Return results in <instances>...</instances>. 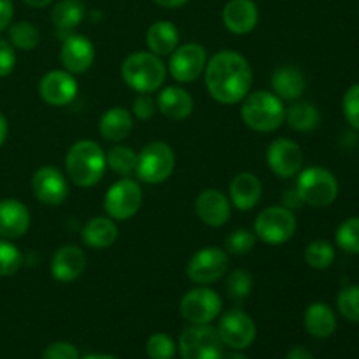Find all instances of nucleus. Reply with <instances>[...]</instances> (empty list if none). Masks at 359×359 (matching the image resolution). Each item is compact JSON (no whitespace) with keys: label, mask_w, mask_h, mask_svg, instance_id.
Segmentation results:
<instances>
[{"label":"nucleus","mask_w":359,"mask_h":359,"mask_svg":"<svg viewBox=\"0 0 359 359\" xmlns=\"http://www.w3.org/2000/svg\"><path fill=\"white\" fill-rule=\"evenodd\" d=\"M252 70L248 60L237 51H219L205 65V86L219 104L233 105L249 95Z\"/></svg>","instance_id":"nucleus-1"},{"label":"nucleus","mask_w":359,"mask_h":359,"mask_svg":"<svg viewBox=\"0 0 359 359\" xmlns=\"http://www.w3.org/2000/svg\"><path fill=\"white\" fill-rule=\"evenodd\" d=\"M65 168L74 184L81 188L95 186L104 177L107 168L104 149L93 140H79L67 153Z\"/></svg>","instance_id":"nucleus-2"},{"label":"nucleus","mask_w":359,"mask_h":359,"mask_svg":"<svg viewBox=\"0 0 359 359\" xmlns=\"http://www.w3.org/2000/svg\"><path fill=\"white\" fill-rule=\"evenodd\" d=\"M123 81L139 93H153L160 90L167 77L165 63L151 51H137L125 58L121 65Z\"/></svg>","instance_id":"nucleus-3"},{"label":"nucleus","mask_w":359,"mask_h":359,"mask_svg":"<svg viewBox=\"0 0 359 359\" xmlns=\"http://www.w3.org/2000/svg\"><path fill=\"white\" fill-rule=\"evenodd\" d=\"M241 114L249 128L269 133L280 128L286 119V109L283 100L272 91H255L244 98Z\"/></svg>","instance_id":"nucleus-4"},{"label":"nucleus","mask_w":359,"mask_h":359,"mask_svg":"<svg viewBox=\"0 0 359 359\" xmlns=\"http://www.w3.org/2000/svg\"><path fill=\"white\" fill-rule=\"evenodd\" d=\"M294 189L302 203L311 207H328L339 196V181L326 168L311 167L300 172Z\"/></svg>","instance_id":"nucleus-5"},{"label":"nucleus","mask_w":359,"mask_h":359,"mask_svg":"<svg viewBox=\"0 0 359 359\" xmlns=\"http://www.w3.org/2000/svg\"><path fill=\"white\" fill-rule=\"evenodd\" d=\"M223 346L217 330L209 325L189 326L179 339V351L182 359H223Z\"/></svg>","instance_id":"nucleus-6"},{"label":"nucleus","mask_w":359,"mask_h":359,"mask_svg":"<svg viewBox=\"0 0 359 359\" xmlns=\"http://www.w3.org/2000/svg\"><path fill=\"white\" fill-rule=\"evenodd\" d=\"M175 167V154L165 142H151L139 153L137 177L147 184H160L167 181Z\"/></svg>","instance_id":"nucleus-7"},{"label":"nucleus","mask_w":359,"mask_h":359,"mask_svg":"<svg viewBox=\"0 0 359 359\" xmlns=\"http://www.w3.org/2000/svg\"><path fill=\"white\" fill-rule=\"evenodd\" d=\"M297 231V217L287 207L272 205L263 209L255 221V235L266 244H284Z\"/></svg>","instance_id":"nucleus-8"},{"label":"nucleus","mask_w":359,"mask_h":359,"mask_svg":"<svg viewBox=\"0 0 359 359\" xmlns=\"http://www.w3.org/2000/svg\"><path fill=\"white\" fill-rule=\"evenodd\" d=\"M142 205V189L130 177L116 181L105 193L104 207L111 219L126 221L135 216Z\"/></svg>","instance_id":"nucleus-9"},{"label":"nucleus","mask_w":359,"mask_h":359,"mask_svg":"<svg viewBox=\"0 0 359 359\" xmlns=\"http://www.w3.org/2000/svg\"><path fill=\"white\" fill-rule=\"evenodd\" d=\"M221 307H223L221 297L209 287H196L188 291L179 305L182 318L191 325H209L221 314Z\"/></svg>","instance_id":"nucleus-10"},{"label":"nucleus","mask_w":359,"mask_h":359,"mask_svg":"<svg viewBox=\"0 0 359 359\" xmlns=\"http://www.w3.org/2000/svg\"><path fill=\"white\" fill-rule=\"evenodd\" d=\"M228 270V255L219 248H203L191 256L188 263V277L196 284H212Z\"/></svg>","instance_id":"nucleus-11"},{"label":"nucleus","mask_w":359,"mask_h":359,"mask_svg":"<svg viewBox=\"0 0 359 359\" xmlns=\"http://www.w3.org/2000/svg\"><path fill=\"white\" fill-rule=\"evenodd\" d=\"M207 65V53L203 46L196 42L177 46L175 51L170 55L168 69L172 77L179 83H193L202 76Z\"/></svg>","instance_id":"nucleus-12"},{"label":"nucleus","mask_w":359,"mask_h":359,"mask_svg":"<svg viewBox=\"0 0 359 359\" xmlns=\"http://www.w3.org/2000/svg\"><path fill=\"white\" fill-rule=\"evenodd\" d=\"M221 340L226 347L233 351H244L255 342L256 325L244 311H230L221 318L217 328Z\"/></svg>","instance_id":"nucleus-13"},{"label":"nucleus","mask_w":359,"mask_h":359,"mask_svg":"<svg viewBox=\"0 0 359 359\" xmlns=\"http://www.w3.org/2000/svg\"><path fill=\"white\" fill-rule=\"evenodd\" d=\"M266 163L279 177H293L304 167V153L297 142L290 139H276L266 149Z\"/></svg>","instance_id":"nucleus-14"},{"label":"nucleus","mask_w":359,"mask_h":359,"mask_svg":"<svg viewBox=\"0 0 359 359\" xmlns=\"http://www.w3.org/2000/svg\"><path fill=\"white\" fill-rule=\"evenodd\" d=\"M77 91L79 84L67 70H51L39 83V95L42 100L56 107L70 104L77 97Z\"/></svg>","instance_id":"nucleus-15"},{"label":"nucleus","mask_w":359,"mask_h":359,"mask_svg":"<svg viewBox=\"0 0 359 359\" xmlns=\"http://www.w3.org/2000/svg\"><path fill=\"white\" fill-rule=\"evenodd\" d=\"M32 189L37 200H41L46 205H60L65 202L69 195V184L67 179L58 168L55 167H41L34 174L32 179Z\"/></svg>","instance_id":"nucleus-16"},{"label":"nucleus","mask_w":359,"mask_h":359,"mask_svg":"<svg viewBox=\"0 0 359 359\" xmlns=\"http://www.w3.org/2000/svg\"><path fill=\"white\" fill-rule=\"evenodd\" d=\"M196 216L207 226L219 228L228 223L231 216V202L219 189H203L195 202Z\"/></svg>","instance_id":"nucleus-17"},{"label":"nucleus","mask_w":359,"mask_h":359,"mask_svg":"<svg viewBox=\"0 0 359 359\" xmlns=\"http://www.w3.org/2000/svg\"><path fill=\"white\" fill-rule=\"evenodd\" d=\"M60 60L67 72L83 74L93 65L95 46L84 35H69L62 44Z\"/></svg>","instance_id":"nucleus-18"},{"label":"nucleus","mask_w":359,"mask_h":359,"mask_svg":"<svg viewBox=\"0 0 359 359\" xmlns=\"http://www.w3.org/2000/svg\"><path fill=\"white\" fill-rule=\"evenodd\" d=\"M84 269H86V256L79 245H62L53 255L51 273L60 283H72V280L79 279Z\"/></svg>","instance_id":"nucleus-19"},{"label":"nucleus","mask_w":359,"mask_h":359,"mask_svg":"<svg viewBox=\"0 0 359 359\" xmlns=\"http://www.w3.org/2000/svg\"><path fill=\"white\" fill-rule=\"evenodd\" d=\"M258 20V7L252 0H228L223 9V23L231 34H249L256 28Z\"/></svg>","instance_id":"nucleus-20"},{"label":"nucleus","mask_w":359,"mask_h":359,"mask_svg":"<svg viewBox=\"0 0 359 359\" xmlns=\"http://www.w3.org/2000/svg\"><path fill=\"white\" fill-rule=\"evenodd\" d=\"M30 228V212L21 202L7 198L0 202V235L4 238H20Z\"/></svg>","instance_id":"nucleus-21"},{"label":"nucleus","mask_w":359,"mask_h":359,"mask_svg":"<svg viewBox=\"0 0 359 359\" xmlns=\"http://www.w3.org/2000/svg\"><path fill=\"white\" fill-rule=\"evenodd\" d=\"M262 181L251 172H242L230 182V202L238 210L255 209L262 200Z\"/></svg>","instance_id":"nucleus-22"},{"label":"nucleus","mask_w":359,"mask_h":359,"mask_svg":"<svg viewBox=\"0 0 359 359\" xmlns=\"http://www.w3.org/2000/svg\"><path fill=\"white\" fill-rule=\"evenodd\" d=\"M156 107L165 118L172 119V121H181L191 114L195 102H193L191 95L182 88L167 86L158 95Z\"/></svg>","instance_id":"nucleus-23"},{"label":"nucleus","mask_w":359,"mask_h":359,"mask_svg":"<svg viewBox=\"0 0 359 359\" xmlns=\"http://www.w3.org/2000/svg\"><path fill=\"white\" fill-rule=\"evenodd\" d=\"M304 325L309 335H312L314 339H328L337 330L335 312L330 305L316 302V304L309 305L305 311Z\"/></svg>","instance_id":"nucleus-24"},{"label":"nucleus","mask_w":359,"mask_h":359,"mask_svg":"<svg viewBox=\"0 0 359 359\" xmlns=\"http://www.w3.org/2000/svg\"><path fill=\"white\" fill-rule=\"evenodd\" d=\"M146 44L151 53L158 56H167L179 46V30L172 21L160 20L147 28Z\"/></svg>","instance_id":"nucleus-25"},{"label":"nucleus","mask_w":359,"mask_h":359,"mask_svg":"<svg viewBox=\"0 0 359 359\" xmlns=\"http://www.w3.org/2000/svg\"><path fill=\"white\" fill-rule=\"evenodd\" d=\"M272 90L280 100H297L305 91V77L297 67H279L272 74Z\"/></svg>","instance_id":"nucleus-26"},{"label":"nucleus","mask_w":359,"mask_h":359,"mask_svg":"<svg viewBox=\"0 0 359 359\" xmlns=\"http://www.w3.org/2000/svg\"><path fill=\"white\" fill-rule=\"evenodd\" d=\"M133 126L132 114L123 107H112L100 119V135L109 142H121L130 135Z\"/></svg>","instance_id":"nucleus-27"},{"label":"nucleus","mask_w":359,"mask_h":359,"mask_svg":"<svg viewBox=\"0 0 359 359\" xmlns=\"http://www.w3.org/2000/svg\"><path fill=\"white\" fill-rule=\"evenodd\" d=\"M118 238V226L111 217H91L83 228L84 244L93 249L111 248Z\"/></svg>","instance_id":"nucleus-28"},{"label":"nucleus","mask_w":359,"mask_h":359,"mask_svg":"<svg viewBox=\"0 0 359 359\" xmlns=\"http://www.w3.org/2000/svg\"><path fill=\"white\" fill-rule=\"evenodd\" d=\"M86 16V7L81 0H60L51 11V21L60 30H72Z\"/></svg>","instance_id":"nucleus-29"},{"label":"nucleus","mask_w":359,"mask_h":359,"mask_svg":"<svg viewBox=\"0 0 359 359\" xmlns=\"http://www.w3.org/2000/svg\"><path fill=\"white\" fill-rule=\"evenodd\" d=\"M286 119L297 132H311L319 125V111L311 102H297L286 111Z\"/></svg>","instance_id":"nucleus-30"},{"label":"nucleus","mask_w":359,"mask_h":359,"mask_svg":"<svg viewBox=\"0 0 359 359\" xmlns=\"http://www.w3.org/2000/svg\"><path fill=\"white\" fill-rule=\"evenodd\" d=\"M105 160H107V167L112 172H116L118 175H123V177H130L137 170L139 154L128 146H114L105 154Z\"/></svg>","instance_id":"nucleus-31"},{"label":"nucleus","mask_w":359,"mask_h":359,"mask_svg":"<svg viewBox=\"0 0 359 359\" xmlns=\"http://www.w3.org/2000/svg\"><path fill=\"white\" fill-rule=\"evenodd\" d=\"M9 42L14 48L30 51L41 42V32L30 21H18L9 28Z\"/></svg>","instance_id":"nucleus-32"},{"label":"nucleus","mask_w":359,"mask_h":359,"mask_svg":"<svg viewBox=\"0 0 359 359\" xmlns=\"http://www.w3.org/2000/svg\"><path fill=\"white\" fill-rule=\"evenodd\" d=\"M335 259V249L328 241H314L305 249V262L316 270H326Z\"/></svg>","instance_id":"nucleus-33"},{"label":"nucleus","mask_w":359,"mask_h":359,"mask_svg":"<svg viewBox=\"0 0 359 359\" xmlns=\"http://www.w3.org/2000/svg\"><path fill=\"white\" fill-rule=\"evenodd\" d=\"M337 244L349 255H359V216L344 221L337 230Z\"/></svg>","instance_id":"nucleus-34"},{"label":"nucleus","mask_w":359,"mask_h":359,"mask_svg":"<svg viewBox=\"0 0 359 359\" xmlns=\"http://www.w3.org/2000/svg\"><path fill=\"white\" fill-rule=\"evenodd\" d=\"M23 256L14 244L0 238V277H11L21 269Z\"/></svg>","instance_id":"nucleus-35"},{"label":"nucleus","mask_w":359,"mask_h":359,"mask_svg":"<svg viewBox=\"0 0 359 359\" xmlns=\"http://www.w3.org/2000/svg\"><path fill=\"white\" fill-rule=\"evenodd\" d=\"M337 307L347 321L359 323V286H347L337 297Z\"/></svg>","instance_id":"nucleus-36"},{"label":"nucleus","mask_w":359,"mask_h":359,"mask_svg":"<svg viewBox=\"0 0 359 359\" xmlns=\"http://www.w3.org/2000/svg\"><path fill=\"white\" fill-rule=\"evenodd\" d=\"M226 290L231 300L242 302L252 291V277L248 270H233L226 280Z\"/></svg>","instance_id":"nucleus-37"},{"label":"nucleus","mask_w":359,"mask_h":359,"mask_svg":"<svg viewBox=\"0 0 359 359\" xmlns=\"http://www.w3.org/2000/svg\"><path fill=\"white\" fill-rule=\"evenodd\" d=\"M146 353L149 359H172L175 356V344L165 333H156L147 340Z\"/></svg>","instance_id":"nucleus-38"},{"label":"nucleus","mask_w":359,"mask_h":359,"mask_svg":"<svg viewBox=\"0 0 359 359\" xmlns=\"http://www.w3.org/2000/svg\"><path fill=\"white\" fill-rule=\"evenodd\" d=\"M256 244V235L252 231L245 230V228H238V230L231 231L226 238V249L231 255H245V252L252 251Z\"/></svg>","instance_id":"nucleus-39"},{"label":"nucleus","mask_w":359,"mask_h":359,"mask_svg":"<svg viewBox=\"0 0 359 359\" xmlns=\"http://www.w3.org/2000/svg\"><path fill=\"white\" fill-rule=\"evenodd\" d=\"M344 116L349 121L351 126L359 130V83L353 84L349 90L346 91L342 100Z\"/></svg>","instance_id":"nucleus-40"},{"label":"nucleus","mask_w":359,"mask_h":359,"mask_svg":"<svg viewBox=\"0 0 359 359\" xmlns=\"http://www.w3.org/2000/svg\"><path fill=\"white\" fill-rule=\"evenodd\" d=\"M42 359H79V351L69 342H53L44 349Z\"/></svg>","instance_id":"nucleus-41"},{"label":"nucleus","mask_w":359,"mask_h":359,"mask_svg":"<svg viewBox=\"0 0 359 359\" xmlns=\"http://www.w3.org/2000/svg\"><path fill=\"white\" fill-rule=\"evenodd\" d=\"M16 67V53L13 44L6 39H0V77L9 76Z\"/></svg>","instance_id":"nucleus-42"},{"label":"nucleus","mask_w":359,"mask_h":359,"mask_svg":"<svg viewBox=\"0 0 359 359\" xmlns=\"http://www.w3.org/2000/svg\"><path fill=\"white\" fill-rule=\"evenodd\" d=\"M156 109V100H154L149 93H140L139 97L133 100V114L139 119L153 118Z\"/></svg>","instance_id":"nucleus-43"},{"label":"nucleus","mask_w":359,"mask_h":359,"mask_svg":"<svg viewBox=\"0 0 359 359\" xmlns=\"http://www.w3.org/2000/svg\"><path fill=\"white\" fill-rule=\"evenodd\" d=\"M14 16L13 0H0V32L6 30Z\"/></svg>","instance_id":"nucleus-44"},{"label":"nucleus","mask_w":359,"mask_h":359,"mask_svg":"<svg viewBox=\"0 0 359 359\" xmlns=\"http://www.w3.org/2000/svg\"><path fill=\"white\" fill-rule=\"evenodd\" d=\"M300 203H302V200H300V196H298L297 189H293V191H291V189H287V191L284 193V207H287V209H297Z\"/></svg>","instance_id":"nucleus-45"},{"label":"nucleus","mask_w":359,"mask_h":359,"mask_svg":"<svg viewBox=\"0 0 359 359\" xmlns=\"http://www.w3.org/2000/svg\"><path fill=\"white\" fill-rule=\"evenodd\" d=\"M286 359H314V356H312V353L309 349L298 346V347H294V349H291L290 353H287Z\"/></svg>","instance_id":"nucleus-46"},{"label":"nucleus","mask_w":359,"mask_h":359,"mask_svg":"<svg viewBox=\"0 0 359 359\" xmlns=\"http://www.w3.org/2000/svg\"><path fill=\"white\" fill-rule=\"evenodd\" d=\"M7 133H9V125H7L6 116H4L2 112H0V147H2L4 142H6Z\"/></svg>","instance_id":"nucleus-47"},{"label":"nucleus","mask_w":359,"mask_h":359,"mask_svg":"<svg viewBox=\"0 0 359 359\" xmlns=\"http://www.w3.org/2000/svg\"><path fill=\"white\" fill-rule=\"evenodd\" d=\"M153 2L158 4V6H161V7H167V9H175V7L184 6L188 0H153Z\"/></svg>","instance_id":"nucleus-48"},{"label":"nucleus","mask_w":359,"mask_h":359,"mask_svg":"<svg viewBox=\"0 0 359 359\" xmlns=\"http://www.w3.org/2000/svg\"><path fill=\"white\" fill-rule=\"evenodd\" d=\"M23 2L28 4L30 7H41L42 9V7H48L53 0H23Z\"/></svg>","instance_id":"nucleus-49"},{"label":"nucleus","mask_w":359,"mask_h":359,"mask_svg":"<svg viewBox=\"0 0 359 359\" xmlns=\"http://www.w3.org/2000/svg\"><path fill=\"white\" fill-rule=\"evenodd\" d=\"M223 359H249L245 354H242L241 351H233V353H230L228 356H224Z\"/></svg>","instance_id":"nucleus-50"},{"label":"nucleus","mask_w":359,"mask_h":359,"mask_svg":"<svg viewBox=\"0 0 359 359\" xmlns=\"http://www.w3.org/2000/svg\"><path fill=\"white\" fill-rule=\"evenodd\" d=\"M84 359H118V358L107 356V354H91V356H86Z\"/></svg>","instance_id":"nucleus-51"}]
</instances>
